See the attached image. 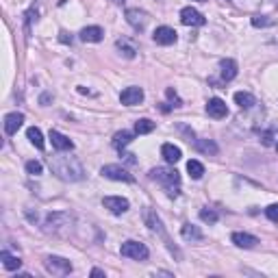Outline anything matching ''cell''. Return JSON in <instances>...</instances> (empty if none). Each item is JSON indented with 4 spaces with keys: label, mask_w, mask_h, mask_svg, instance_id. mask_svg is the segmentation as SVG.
I'll return each instance as SVG.
<instances>
[{
    "label": "cell",
    "mask_w": 278,
    "mask_h": 278,
    "mask_svg": "<svg viewBox=\"0 0 278 278\" xmlns=\"http://www.w3.org/2000/svg\"><path fill=\"white\" fill-rule=\"evenodd\" d=\"M200 220L206 222V224H217L220 215H217L213 209H202V211H200Z\"/></svg>",
    "instance_id": "f546056e"
},
{
    "label": "cell",
    "mask_w": 278,
    "mask_h": 278,
    "mask_svg": "<svg viewBox=\"0 0 278 278\" xmlns=\"http://www.w3.org/2000/svg\"><path fill=\"white\" fill-rule=\"evenodd\" d=\"M155 126H157V124L152 122V119L141 118V119H137V122H135V133H137V135H148V133H152V130H155Z\"/></svg>",
    "instance_id": "d4e9b609"
},
{
    "label": "cell",
    "mask_w": 278,
    "mask_h": 278,
    "mask_svg": "<svg viewBox=\"0 0 278 278\" xmlns=\"http://www.w3.org/2000/svg\"><path fill=\"white\" fill-rule=\"evenodd\" d=\"M22 124H24V116H22V113H7V116H4V133L7 135H15L20 130V126Z\"/></svg>",
    "instance_id": "9a60e30c"
},
{
    "label": "cell",
    "mask_w": 278,
    "mask_h": 278,
    "mask_svg": "<svg viewBox=\"0 0 278 278\" xmlns=\"http://www.w3.org/2000/svg\"><path fill=\"white\" fill-rule=\"evenodd\" d=\"M161 155H163V159H165L167 163H178L181 161V148L178 146H174V144H163V148H161Z\"/></svg>",
    "instance_id": "d6986e66"
},
{
    "label": "cell",
    "mask_w": 278,
    "mask_h": 278,
    "mask_svg": "<svg viewBox=\"0 0 278 278\" xmlns=\"http://www.w3.org/2000/svg\"><path fill=\"white\" fill-rule=\"evenodd\" d=\"M91 276H105V272L98 270V268H94V270H91Z\"/></svg>",
    "instance_id": "8d00e7d4"
},
{
    "label": "cell",
    "mask_w": 278,
    "mask_h": 278,
    "mask_svg": "<svg viewBox=\"0 0 278 278\" xmlns=\"http://www.w3.org/2000/svg\"><path fill=\"white\" fill-rule=\"evenodd\" d=\"M119 254L126 259H135V261H146L150 257V250L144 246V243L139 241H133V239H128V241L122 243V248H119Z\"/></svg>",
    "instance_id": "277c9868"
},
{
    "label": "cell",
    "mask_w": 278,
    "mask_h": 278,
    "mask_svg": "<svg viewBox=\"0 0 278 278\" xmlns=\"http://www.w3.org/2000/svg\"><path fill=\"white\" fill-rule=\"evenodd\" d=\"M26 137L31 139V144L35 146L37 150H43V146H46V144H43V135H41V130L37 126H31L29 130H26Z\"/></svg>",
    "instance_id": "603a6c76"
},
{
    "label": "cell",
    "mask_w": 278,
    "mask_h": 278,
    "mask_svg": "<svg viewBox=\"0 0 278 278\" xmlns=\"http://www.w3.org/2000/svg\"><path fill=\"white\" fill-rule=\"evenodd\" d=\"M113 2H116V4H124V2H126V0H113Z\"/></svg>",
    "instance_id": "f35d334b"
},
{
    "label": "cell",
    "mask_w": 278,
    "mask_h": 278,
    "mask_svg": "<svg viewBox=\"0 0 278 278\" xmlns=\"http://www.w3.org/2000/svg\"><path fill=\"white\" fill-rule=\"evenodd\" d=\"M124 157V159H126L128 163H135V155H122Z\"/></svg>",
    "instance_id": "74e56055"
},
{
    "label": "cell",
    "mask_w": 278,
    "mask_h": 278,
    "mask_svg": "<svg viewBox=\"0 0 278 278\" xmlns=\"http://www.w3.org/2000/svg\"><path fill=\"white\" fill-rule=\"evenodd\" d=\"M265 215H268L270 222H276L278 224V204H270L268 209H265Z\"/></svg>",
    "instance_id": "1f68e13d"
},
{
    "label": "cell",
    "mask_w": 278,
    "mask_h": 278,
    "mask_svg": "<svg viewBox=\"0 0 278 278\" xmlns=\"http://www.w3.org/2000/svg\"><path fill=\"white\" fill-rule=\"evenodd\" d=\"M116 46L119 48V50H122V54H124L126 59H135V57H137V48H135V43H133V41H128L126 37L118 40V41H116Z\"/></svg>",
    "instance_id": "44dd1931"
},
{
    "label": "cell",
    "mask_w": 278,
    "mask_h": 278,
    "mask_svg": "<svg viewBox=\"0 0 278 278\" xmlns=\"http://www.w3.org/2000/svg\"><path fill=\"white\" fill-rule=\"evenodd\" d=\"M276 148H278V141H276Z\"/></svg>",
    "instance_id": "60d3db41"
},
{
    "label": "cell",
    "mask_w": 278,
    "mask_h": 278,
    "mask_svg": "<svg viewBox=\"0 0 278 278\" xmlns=\"http://www.w3.org/2000/svg\"><path fill=\"white\" fill-rule=\"evenodd\" d=\"M102 204H105V209H109L113 215H122L128 211V200L122 198V196H107L105 200H102Z\"/></svg>",
    "instance_id": "ba28073f"
},
{
    "label": "cell",
    "mask_w": 278,
    "mask_h": 278,
    "mask_svg": "<svg viewBox=\"0 0 278 278\" xmlns=\"http://www.w3.org/2000/svg\"><path fill=\"white\" fill-rule=\"evenodd\" d=\"M43 268L52 276H68L70 272H72V263L63 257H48L43 261Z\"/></svg>",
    "instance_id": "8992f818"
},
{
    "label": "cell",
    "mask_w": 278,
    "mask_h": 278,
    "mask_svg": "<svg viewBox=\"0 0 278 278\" xmlns=\"http://www.w3.org/2000/svg\"><path fill=\"white\" fill-rule=\"evenodd\" d=\"M152 40L159 43V46H172L176 41V31L170 29V26H159L155 31V35H152Z\"/></svg>",
    "instance_id": "4fadbf2b"
},
{
    "label": "cell",
    "mask_w": 278,
    "mask_h": 278,
    "mask_svg": "<svg viewBox=\"0 0 278 278\" xmlns=\"http://www.w3.org/2000/svg\"><path fill=\"white\" fill-rule=\"evenodd\" d=\"M141 100H144V89L141 87H126V89L119 94V102L126 107H135V105H141Z\"/></svg>",
    "instance_id": "9c48e42d"
},
{
    "label": "cell",
    "mask_w": 278,
    "mask_h": 278,
    "mask_svg": "<svg viewBox=\"0 0 278 278\" xmlns=\"http://www.w3.org/2000/svg\"><path fill=\"white\" fill-rule=\"evenodd\" d=\"M165 96H167V98H170V100H174V102H176V107H181V100H178V96H176V91H174V89H172V87H167V89H165Z\"/></svg>",
    "instance_id": "836d02e7"
},
{
    "label": "cell",
    "mask_w": 278,
    "mask_h": 278,
    "mask_svg": "<svg viewBox=\"0 0 278 278\" xmlns=\"http://www.w3.org/2000/svg\"><path fill=\"white\" fill-rule=\"evenodd\" d=\"M41 170H43V167H41L40 161H26V172H29L31 176H40Z\"/></svg>",
    "instance_id": "4dcf8cb0"
},
{
    "label": "cell",
    "mask_w": 278,
    "mask_h": 278,
    "mask_svg": "<svg viewBox=\"0 0 278 278\" xmlns=\"http://www.w3.org/2000/svg\"><path fill=\"white\" fill-rule=\"evenodd\" d=\"M133 141V133H128V130H119V133H116V137H113V146H116L118 150L126 148V146Z\"/></svg>",
    "instance_id": "cb8c5ba5"
},
{
    "label": "cell",
    "mask_w": 278,
    "mask_h": 278,
    "mask_svg": "<svg viewBox=\"0 0 278 278\" xmlns=\"http://www.w3.org/2000/svg\"><path fill=\"white\" fill-rule=\"evenodd\" d=\"M220 74H222V80H233L237 76V61L235 59H222L220 61Z\"/></svg>",
    "instance_id": "e0dca14e"
},
{
    "label": "cell",
    "mask_w": 278,
    "mask_h": 278,
    "mask_svg": "<svg viewBox=\"0 0 278 278\" xmlns=\"http://www.w3.org/2000/svg\"><path fill=\"white\" fill-rule=\"evenodd\" d=\"M59 41H61V43H72V35H68L65 31H61V33H59Z\"/></svg>",
    "instance_id": "d590c367"
},
{
    "label": "cell",
    "mask_w": 278,
    "mask_h": 278,
    "mask_svg": "<svg viewBox=\"0 0 278 278\" xmlns=\"http://www.w3.org/2000/svg\"><path fill=\"white\" fill-rule=\"evenodd\" d=\"M181 22L185 26H204L206 24V18L200 11H196L194 7H185L181 11Z\"/></svg>",
    "instance_id": "30bf717a"
},
{
    "label": "cell",
    "mask_w": 278,
    "mask_h": 278,
    "mask_svg": "<svg viewBox=\"0 0 278 278\" xmlns=\"http://www.w3.org/2000/svg\"><path fill=\"white\" fill-rule=\"evenodd\" d=\"M181 235H183V239H187V241H202L204 239L202 231H200L198 226H194V224H183Z\"/></svg>",
    "instance_id": "ffe728a7"
},
{
    "label": "cell",
    "mask_w": 278,
    "mask_h": 278,
    "mask_svg": "<svg viewBox=\"0 0 278 278\" xmlns=\"http://www.w3.org/2000/svg\"><path fill=\"white\" fill-rule=\"evenodd\" d=\"M276 20L270 18V15H254L252 18V26L254 29H265V26H274Z\"/></svg>",
    "instance_id": "f1b7e54d"
},
{
    "label": "cell",
    "mask_w": 278,
    "mask_h": 278,
    "mask_svg": "<svg viewBox=\"0 0 278 278\" xmlns=\"http://www.w3.org/2000/svg\"><path fill=\"white\" fill-rule=\"evenodd\" d=\"M144 222H146V226L150 228L152 233H159V235L165 239V243L170 246L172 252H176L178 254V250L170 243V239H167V233H165V228H163V222H161V217L157 215V211H152V209H144Z\"/></svg>",
    "instance_id": "5b68a950"
},
{
    "label": "cell",
    "mask_w": 278,
    "mask_h": 278,
    "mask_svg": "<svg viewBox=\"0 0 278 278\" xmlns=\"http://www.w3.org/2000/svg\"><path fill=\"white\" fill-rule=\"evenodd\" d=\"M198 2H206V0H198Z\"/></svg>",
    "instance_id": "ab89813d"
},
{
    "label": "cell",
    "mask_w": 278,
    "mask_h": 278,
    "mask_svg": "<svg viewBox=\"0 0 278 278\" xmlns=\"http://www.w3.org/2000/svg\"><path fill=\"white\" fill-rule=\"evenodd\" d=\"M50 141H52V148L59 152H68L74 148V141L70 137H65L63 133H59V130H50Z\"/></svg>",
    "instance_id": "5bb4252c"
},
{
    "label": "cell",
    "mask_w": 278,
    "mask_h": 278,
    "mask_svg": "<svg viewBox=\"0 0 278 278\" xmlns=\"http://www.w3.org/2000/svg\"><path fill=\"white\" fill-rule=\"evenodd\" d=\"M50 102H52V94H50V91H46V94L40 96V105H41V107H48Z\"/></svg>",
    "instance_id": "d6a6232c"
},
{
    "label": "cell",
    "mask_w": 278,
    "mask_h": 278,
    "mask_svg": "<svg viewBox=\"0 0 278 278\" xmlns=\"http://www.w3.org/2000/svg\"><path fill=\"white\" fill-rule=\"evenodd\" d=\"M187 172H189V176L198 181V178H202V176H204V165H202V163H200V161L192 159V161L187 163Z\"/></svg>",
    "instance_id": "83f0119b"
},
{
    "label": "cell",
    "mask_w": 278,
    "mask_h": 278,
    "mask_svg": "<svg viewBox=\"0 0 278 278\" xmlns=\"http://www.w3.org/2000/svg\"><path fill=\"white\" fill-rule=\"evenodd\" d=\"M235 102L241 109H252L254 105H257V98H254L252 94H248V91H237V94H235Z\"/></svg>",
    "instance_id": "7402d4cb"
},
{
    "label": "cell",
    "mask_w": 278,
    "mask_h": 278,
    "mask_svg": "<svg viewBox=\"0 0 278 278\" xmlns=\"http://www.w3.org/2000/svg\"><path fill=\"white\" fill-rule=\"evenodd\" d=\"M148 176L152 181H159L163 187L167 189V194L172 196V198H176L178 194V187H181V174L176 170H170V167H155V170H150Z\"/></svg>",
    "instance_id": "7a4b0ae2"
},
{
    "label": "cell",
    "mask_w": 278,
    "mask_h": 278,
    "mask_svg": "<svg viewBox=\"0 0 278 278\" xmlns=\"http://www.w3.org/2000/svg\"><path fill=\"white\" fill-rule=\"evenodd\" d=\"M126 22L135 31H144L146 24H148V13L141 11V9H128L126 11Z\"/></svg>",
    "instance_id": "8fae6325"
},
{
    "label": "cell",
    "mask_w": 278,
    "mask_h": 278,
    "mask_svg": "<svg viewBox=\"0 0 278 278\" xmlns=\"http://www.w3.org/2000/svg\"><path fill=\"white\" fill-rule=\"evenodd\" d=\"M0 261H2V265L7 270H18L22 265V261L18 257H13V254H9L7 250H2V252H0Z\"/></svg>",
    "instance_id": "4316f807"
},
{
    "label": "cell",
    "mask_w": 278,
    "mask_h": 278,
    "mask_svg": "<svg viewBox=\"0 0 278 278\" xmlns=\"http://www.w3.org/2000/svg\"><path fill=\"white\" fill-rule=\"evenodd\" d=\"M72 224V215L63 213V211H54V213H48L46 222H43V231L46 233H61L65 226Z\"/></svg>",
    "instance_id": "3957f363"
},
{
    "label": "cell",
    "mask_w": 278,
    "mask_h": 278,
    "mask_svg": "<svg viewBox=\"0 0 278 278\" xmlns=\"http://www.w3.org/2000/svg\"><path fill=\"white\" fill-rule=\"evenodd\" d=\"M233 243L235 246H239V248H246V250H250V248H254L259 243V239L254 237V235H248V233H233Z\"/></svg>",
    "instance_id": "ac0fdd59"
},
{
    "label": "cell",
    "mask_w": 278,
    "mask_h": 278,
    "mask_svg": "<svg viewBox=\"0 0 278 278\" xmlns=\"http://www.w3.org/2000/svg\"><path fill=\"white\" fill-rule=\"evenodd\" d=\"M100 174L109 181H119V183H135V176L130 174L128 170H124L122 165H116V163H111V165H102Z\"/></svg>",
    "instance_id": "52a82bcc"
},
{
    "label": "cell",
    "mask_w": 278,
    "mask_h": 278,
    "mask_svg": "<svg viewBox=\"0 0 278 278\" xmlns=\"http://www.w3.org/2000/svg\"><path fill=\"white\" fill-rule=\"evenodd\" d=\"M48 165H50L52 174L57 178H61L65 183H79L85 178V170L80 165V161L76 157H70V155H52L48 157Z\"/></svg>",
    "instance_id": "6da1fadb"
},
{
    "label": "cell",
    "mask_w": 278,
    "mask_h": 278,
    "mask_svg": "<svg viewBox=\"0 0 278 278\" xmlns=\"http://www.w3.org/2000/svg\"><path fill=\"white\" fill-rule=\"evenodd\" d=\"M79 37H80V41H85V43H98L105 37V31H102L100 26H85Z\"/></svg>",
    "instance_id": "2e32d148"
},
{
    "label": "cell",
    "mask_w": 278,
    "mask_h": 278,
    "mask_svg": "<svg viewBox=\"0 0 278 278\" xmlns=\"http://www.w3.org/2000/svg\"><path fill=\"white\" fill-rule=\"evenodd\" d=\"M261 139H263L265 146H272V144H274V133H272V130H268V133L261 135Z\"/></svg>",
    "instance_id": "e575fe53"
},
{
    "label": "cell",
    "mask_w": 278,
    "mask_h": 278,
    "mask_svg": "<svg viewBox=\"0 0 278 278\" xmlns=\"http://www.w3.org/2000/svg\"><path fill=\"white\" fill-rule=\"evenodd\" d=\"M196 148H198L200 152H204V155H217V152H220L217 144L211 139H198L196 141Z\"/></svg>",
    "instance_id": "484cf974"
},
{
    "label": "cell",
    "mask_w": 278,
    "mask_h": 278,
    "mask_svg": "<svg viewBox=\"0 0 278 278\" xmlns=\"http://www.w3.org/2000/svg\"><path fill=\"white\" fill-rule=\"evenodd\" d=\"M206 113L215 119H222V118L228 116V107L222 98H211V100L206 102Z\"/></svg>",
    "instance_id": "7c38bea8"
}]
</instances>
